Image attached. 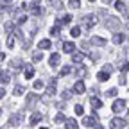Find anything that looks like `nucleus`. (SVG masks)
Returning a JSON list of instances; mask_svg holds the SVG:
<instances>
[{"label": "nucleus", "mask_w": 129, "mask_h": 129, "mask_svg": "<svg viewBox=\"0 0 129 129\" xmlns=\"http://www.w3.org/2000/svg\"><path fill=\"white\" fill-rule=\"evenodd\" d=\"M81 124L86 125V127H95V129H102L101 124H97V118L95 117H83V120H81Z\"/></svg>", "instance_id": "1"}, {"label": "nucleus", "mask_w": 129, "mask_h": 129, "mask_svg": "<svg viewBox=\"0 0 129 129\" xmlns=\"http://www.w3.org/2000/svg\"><path fill=\"white\" fill-rule=\"evenodd\" d=\"M124 125H125V120L120 118V117H115V118L109 122V127L111 129H124Z\"/></svg>", "instance_id": "2"}, {"label": "nucleus", "mask_w": 129, "mask_h": 129, "mask_svg": "<svg viewBox=\"0 0 129 129\" xmlns=\"http://www.w3.org/2000/svg\"><path fill=\"white\" fill-rule=\"evenodd\" d=\"M83 22L86 27H93V25H97V16L95 14H86V16H83Z\"/></svg>", "instance_id": "3"}, {"label": "nucleus", "mask_w": 129, "mask_h": 129, "mask_svg": "<svg viewBox=\"0 0 129 129\" xmlns=\"http://www.w3.org/2000/svg\"><path fill=\"white\" fill-rule=\"evenodd\" d=\"M56 86H57V81H56V77L48 79V86H47V95H48V97H52V95L56 93Z\"/></svg>", "instance_id": "4"}, {"label": "nucleus", "mask_w": 129, "mask_h": 129, "mask_svg": "<svg viewBox=\"0 0 129 129\" xmlns=\"http://www.w3.org/2000/svg\"><path fill=\"white\" fill-rule=\"evenodd\" d=\"M111 109L115 111V113H120V111H124V109H125V101H124V99H120V101H115V102H113V106H111Z\"/></svg>", "instance_id": "5"}, {"label": "nucleus", "mask_w": 129, "mask_h": 129, "mask_svg": "<svg viewBox=\"0 0 129 129\" xmlns=\"http://www.w3.org/2000/svg\"><path fill=\"white\" fill-rule=\"evenodd\" d=\"M59 59H61V57H59V54H57V52H54V54L50 56V59H48V67H50V68H56L57 64H59Z\"/></svg>", "instance_id": "6"}, {"label": "nucleus", "mask_w": 129, "mask_h": 129, "mask_svg": "<svg viewBox=\"0 0 129 129\" xmlns=\"http://www.w3.org/2000/svg\"><path fill=\"white\" fill-rule=\"evenodd\" d=\"M29 11H30L32 14H41V13H43V9H41V4H40V2H32Z\"/></svg>", "instance_id": "7"}, {"label": "nucleus", "mask_w": 129, "mask_h": 129, "mask_svg": "<svg viewBox=\"0 0 129 129\" xmlns=\"http://www.w3.org/2000/svg\"><path fill=\"white\" fill-rule=\"evenodd\" d=\"M84 90H86V88H84V83H83L81 79H77V83L74 84V91L81 95V93H84Z\"/></svg>", "instance_id": "8"}, {"label": "nucleus", "mask_w": 129, "mask_h": 129, "mask_svg": "<svg viewBox=\"0 0 129 129\" xmlns=\"http://www.w3.org/2000/svg\"><path fill=\"white\" fill-rule=\"evenodd\" d=\"M115 9H117L118 13H122V14H129V11H127V7H125V4H124V2H120V0H117V2H115Z\"/></svg>", "instance_id": "9"}, {"label": "nucleus", "mask_w": 129, "mask_h": 129, "mask_svg": "<svg viewBox=\"0 0 129 129\" xmlns=\"http://www.w3.org/2000/svg\"><path fill=\"white\" fill-rule=\"evenodd\" d=\"M11 81V74L9 72H4V70H0V84H7Z\"/></svg>", "instance_id": "10"}, {"label": "nucleus", "mask_w": 129, "mask_h": 129, "mask_svg": "<svg viewBox=\"0 0 129 129\" xmlns=\"http://www.w3.org/2000/svg\"><path fill=\"white\" fill-rule=\"evenodd\" d=\"M91 45H97V47H102V45H106V40L104 38H101V36H91Z\"/></svg>", "instance_id": "11"}, {"label": "nucleus", "mask_w": 129, "mask_h": 129, "mask_svg": "<svg viewBox=\"0 0 129 129\" xmlns=\"http://www.w3.org/2000/svg\"><path fill=\"white\" fill-rule=\"evenodd\" d=\"M124 40H125V36L122 34V32H115V36H113V43L115 45H122Z\"/></svg>", "instance_id": "12"}, {"label": "nucleus", "mask_w": 129, "mask_h": 129, "mask_svg": "<svg viewBox=\"0 0 129 129\" xmlns=\"http://www.w3.org/2000/svg\"><path fill=\"white\" fill-rule=\"evenodd\" d=\"M52 47V43H50V40H41L40 43H38V48H41V50H48V48Z\"/></svg>", "instance_id": "13"}, {"label": "nucleus", "mask_w": 129, "mask_h": 129, "mask_svg": "<svg viewBox=\"0 0 129 129\" xmlns=\"http://www.w3.org/2000/svg\"><path fill=\"white\" fill-rule=\"evenodd\" d=\"M90 104H91L93 109H101V108H102V101H99L97 97H91V99H90Z\"/></svg>", "instance_id": "14"}, {"label": "nucleus", "mask_w": 129, "mask_h": 129, "mask_svg": "<svg viewBox=\"0 0 129 129\" xmlns=\"http://www.w3.org/2000/svg\"><path fill=\"white\" fill-rule=\"evenodd\" d=\"M9 124H11V125H20V124H22V115H18V113L13 115V117L9 118Z\"/></svg>", "instance_id": "15"}, {"label": "nucleus", "mask_w": 129, "mask_h": 129, "mask_svg": "<svg viewBox=\"0 0 129 129\" xmlns=\"http://www.w3.org/2000/svg\"><path fill=\"white\" fill-rule=\"evenodd\" d=\"M63 50H64V52H74V50H75V43L64 41V43H63Z\"/></svg>", "instance_id": "16"}, {"label": "nucleus", "mask_w": 129, "mask_h": 129, "mask_svg": "<svg viewBox=\"0 0 129 129\" xmlns=\"http://www.w3.org/2000/svg\"><path fill=\"white\" fill-rule=\"evenodd\" d=\"M77 120H74V118H67V122H64V127L67 129H77Z\"/></svg>", "instance_id": "17"}, {"label": "nucleus", "mask_w": 129, "mask_h": 129, "mask_svg": "<svg viewBox=\"0 0 129 129\" xmlns=\"http://www.w3.org/2000/svg\"><path fill=\"white\" fill-rule=\"evenodd\" d=\"M97 79H99L101 83H104V81H108V79H109V72H106V70L99 72V74H97Z\"/></svg>", "instance_id": "18"}, {"label": "nucleus", "mask_w": 129, "mask_h": 129, "mask_svg": "<svg viewBox=\"0 0 129 129\" xmlns=\"http://www.w3.org/2000/svg\"><path fill=\"white\" fill-rule=\"evenodd\" d=\"M32 75H34V68L30 64H25V79H32Z\"/></svg>", "instance_id": "19"}, {"label": "nucleus", "mask_w": 129, "mask_h": 129, "mask_svg": "<svg viewBox=\"0 0 129 129\" xmlns=\"http://www.w3.org/2000/svg\"><path fill=\"white\" fill-rule=\"evenodd\" d=\"M75 75H77V79H83V77L86 75V68H84V67H79V68H75Z\"/></svg>", "instance_id": "20"}, {"label": "nucleus", "mask_w": 129, "mask_h": 129, "mask_svg": "<svg viewBox=\"0 0 129 129\" xmlns=\"http://www.w3.org/2000/svg\"><path fill=\"white\" fill-rule=\"evenodd\" d=\"M61 25H64V23H61V22H56V27H54V29H52V32H50L52 36H59V30H61Z\"/></svg>", "instance_id": "21"}, {"label": "nucleus", "mask_w": 129, "mask_h": 129, "mask_svg": "<svg viewBox=\"0 0 129 129\" xmlns=\"http://www.w3.org/2000/svg\"><path fill=\"white\" fill-rule=\"evenodd\" d=\"M83 59H84V54H81V52H77V54L72 56V61H74V63H81Z\"/></svg>", "instance_id": "22"}, {"label": "nucleus", "mask_w": 129, "mask_h": 129, "mask_svg": "<svg viewBox=\"0 0 129 129\" xmlns=\"http://www.w3.org/2000/svg\"><path fill=\"white\" fill-rule=\"evenodd\" d=\"M40 120H41V113H34V115L30 117V124H32V125H34V124H38Z\"/></svg>", "instance_id": "23"}, {"label": "nucleus", "mask_w": 129, "mask_h": 129, "mask_svg": "<svg viewBox=\"0 0 129 129\" xmlns=\"http://www.w3.org/2000/svg\"><path fill=\"white\" fill-rule=\"evenodd\" d=\"M70 34H72V38H79V36H81V29H79V27H74V29L70 30Z\"/></svg>", "instance_id": "24"}, {"label": "nucleus", "mask_w": 129, "mask_h": 129, "mask_svg": "<svg viewBox=\"0 0 129 129\" xmlns=\"http://www.w3.org/2000/svg\"><path fill=\"white\" fill-rule=\"evenodd\" d=\"M63 122H67V117H64L63 113H57V117H56V124H63Z\"/></svg>", "instance_id": "25"}, {"label": "nucleus", "mask_w": 129, "mask_h": 129, "mask_svg": "<svg viewBox=\"0 0 129 129\" xmlns=\"http://www.w3.org/2000/svg\"><path fill=\"white\" fill-rule=\"evenodd\" d=\"M22 64H23V63H22L20 59H13V61H11V67H13V68H22Z\"/></svg>", "instance_id": "26"}, {"label": "nucleus", "mask_w": 129, "mask_h": 129, "mask_svg": "<svg viewBox=\"0 0 129 129\" xmlns=\"http://www.w3.org/2000/svg\"><path fill=\"white\" fill-rule=\"evenodd\" d=\"M74 111H75V115H83V113H84V109H83V106H81V104H75V108H74Z\"/></svg>", "instance_id": "27"}, {"label": "nucleus", "mask_w": 129, "mask_h": 129, "mask_svg": "<svg viewBox=\"0 0 129 129\" xmlns=\"http://www.w3.org/2000/svg\"><path fill=\"white\" fill-rule=\"evenodd\" d=\"M7 47H9V48H13V47H14V36H13V34H9V36H7Z\"/></svg>", "instance_id": "28"}, {"label": "nucleus", "mask_w": 129, "mask_h": 129, "mask_svg": "<svg viewBox=\"0 0 129 129\" xmlns=\"http://www.w3.org/2000/svg\"><path fill=\"white\" fill-rule=\"evenodd\" d=\"M70 72H72V68H70V67H63V68H61V72H59V74H61V77H63V75H68V74H70Z\"/></svg>", "instance_id": "29"}, {"label": "nucleus", "mask_w": 129, "mask_h": 129, "mask_svg": "<svg viewBox=\"0 0 129 129\" xmlns=\"http://www.w3.org/2000/svg\"><path fill=\"white\" fill-rule=\"evenodd\" d=\"M25 93V88L23 86H16L14 88V95H23Z\"/></svg>", "instance_id": "30"}, {"label": "nucleus", "mask_w": 129, "mask_h": 129, "mask_svg": "<svg viewBox=\"0 0 129 129\" xmlns=\"http://www.w3.org/2000/svg\"><path fill=\"white\" fill-rule=\"evenodd\" d=\"M108 22H109V23H108V27H109V29H113V27L118 23V20H115V18H108Z\"/></svg>", "instance_id": "31"}, {"label": "nucleus", "mask_w": 129, "mask_h": 129, "mask_svg": "<svg viewBox=\"0 0 129 129\" xmlns=\"http://www.w3.org/2000/svg\"><path fill=\"white\" fill-rule=\"evenodd\" d=\"M79 6H81L79 0H70V7H72V9H77Z\"/></svg>", "instance_id": "32"}, {"label": "nucleus", "mask_w": 129, "mask_h": 129, "mask_svg": "<svg viewBox=\"0 0 129 129\" xmlns=\"http://www.w3.org/2000/svg\"><path fill=\"white\" fill-rule=\"evenodd\" d=\"M32 59H34V61H41V59H43V54H41V52L32 54Z\"/></svg>", "instance_id": "33"}, {"label": "nucleus", "mask_w": 129, "mask_h": 129, "mask_svg": "<svg viewBox=\"0 0 129 129\" xmlns=\"http://www.w3.org/2000/svg\"><path fill=\"white\" fill-rule=\"evenodd\" d=\"M45 84H43V81H36V83H34V90H41Z\"/></svg>", "instance_id": "34"}, {"label": "nucleus", "mask_w": 129, "mask_h": 129, "mask_svg": "<svg viewBox=\"0 0 129 129\" xmlns=\"http://www.w3.org/2000/svg\"><path fill=\"white\" fill-rule=\"evenodd\" d=\"M61 97H63V99H64V101H68V99H70V97H72V93H70V91H68V90H64V91H63V95H61Z\"/></svg>", "instance_id": "35"}, {"label": "nucleus", "mask_w": 129, "mask_h": 129, "mask_svg": "<svg viewBox=\"0 0 129 129\" xmlns=\"http://www.w3.org/2000/svg\"><path fill=\"white\" fill-rule=\"evenodd\" d=\"M106 95H108V97H115V95H117V88H111Z\"/></svg>", "instance_id": "36"}, {"label": "nucleus", "mask_w": 129, "mask_h": 129, "mask_svg": "<svg viewBox=\"0 0 129 129\" xmlns=\"http://www.w3.org/2000/svg\"><path fill=\"white\" fill-rule=\"evenodd\" d=\"M72 22V14H64V18H63V23H68Z\"/></svg>", "instance_id": "37"}, {"label": "nucleus", "mask_w": 129, "mask_h": 129, "mask_svg": "<svg viewBox=\"0 0 129 129\" xmlns=\"http://www.w3.org/2000/svg\"><path fill=\"white\" fill-rule=\"evenodd\" d=\"M120 70H122V72H127V70H129V63H122Z\"/></svg>", "instance_id": "38"}, {"label": "nucleus", "mask_w": 129, "mask_h": 129, "mask_svg": "<svg viewBox=\"0 0 129 129\" xmlns=\"http://www.w3.org/2000/svg\"><path fill=\"white\" fill-rule=\"evenodd\" d=\"M25 22H27V16H25V14H22L20 18H18V23H25Z\"/></svg>", "instance_id": "39"}, {"label": "nucleus", "mask_w": 129, "mask_h": 129, "mask_svg": "<svg viewBox=\"0 0 129 129\" xmlns=\"http://www.w3.org/2000/svg\"><path fill=\"white\" fill-rule=\"evenodd\" d=\"M104 70H106V72H109V74H111V70H113V68H111V64H106V67H104Z\"/></svg>", "instance_id": "40"}, {"label": "nucleus", "mask_w": 129, "mask_h": 129, "mask_svg": "<svg viewBox=\"0 0 129 129\" xmlns=\"http://www.w3.org/2000/svg\"><path fill=\"white\" fill-rule=\"evenodd\" d=\"M4 95H6V90H4V88H0V99H2Z\"/></svg>", "instance_id": "41"}, {"label": "nucleus", "mask_w": 129, "mask_h": 129, "mask_svg": "<svg viewBox=\"0 0 129 129\" xmlns=\"http://www.w3.org/2000/svg\"><path fill=\"white\" fill-rule=\"evenodd\" d=\"M102 2H104V4H111V2H113V0H102Z\"/></svg>", "instance_id": "42"}, {"label": "nucleus", "mask_w": 129, "mask_h": 129, "mask_svg": "<svg viewBox=\"0 0 129 129\" xmlns=\"http://www.w3.org/2000/svg\"><path fill=\"white\" fill-rule=\"evenodd\" d=\"M13 2V0H4V4H11Z\"/></svg>", "instance_id": "43"}, {"label": "nucleus", "mask_w": 129, "mask_h": 129, "mask_svg": "<svg viewBox=\"0 0 129 129\" xmlns=\"http://www.w3.org/2000/svg\"><path fill=\"white\" fill-rule=\"evenodd\" d=\"M90 2H95V0H90Z\"/></svg>", "instance_id": "44"}]
</instances>
